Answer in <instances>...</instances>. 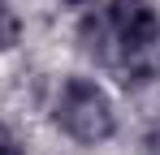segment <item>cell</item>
<instances>
[{
  "label": "cell",
  "mask_w": 160,
  "mask_h": 155,
  "mask_svg": "<svg viewBox=\"0 0 160 155\" xmlns=\"http://www.w3.org/2000/svg\"><path fill=\"white\" fill-rule=\"evenodd\" d=\"M52 121L65 138H74L78 147H100L117 134V112L112 99L100 82L91 78H65L52 103Z\"/></svg>",
  "instance_id": "cell-1"
},
{
  "label": "cell",
  "mask_w": 160,
  "mask_h": 155,
  "mask_svg": "<svg viewBox=\"0 0 160 155\" xmlns=\"http://www.w3.org/2000/svg\"><path fill=\"white\" fill-rule=\"evenodd\" d=\"M108 35L117 48L143 56L160 43V13L152 0H108Z\"/></svg>",
  "instance_id": "cell-2"
},
{
  "label": "cell",
  "mask_w": 160,
  "mask_h": 155,
  "mask_svg": "<svg viewBox=\"0 0 160 155\" xmlns=\"http://www.w3.org/2000/svg\"><path fill=\"white\" fill-rule=\"evenodd\" d=\"M18 39H22V17L9 0H0V52L18 48Z\"/></svg>",
  "instance_id": "cell-3"
},
{
  "label": "cell",
  "mask_w": 160,
  "mask_h": 155,
  "mask_svg": "<svg viewBox=\"0 0 160 155\" xmlns=\"http://www.w3.org/2000/svg\"><path fill=\"white\" fill-rule=\"evenodd\" d=\"M0 155H22L18 134H13V129H4V125H0Z\"/></svg>",
  "instance_id": "cell-4"
},
{
  "label": "cell",
  "mask_w": 160,
  "mask_h": 155,
  "mask_svg": "<svg viewBox=\"0 0 160 155\" xmlns=\"http://www.w3.org/2000/svg\"><path fill=\"white\" fill-rule=\"evenodd\" d=\"M143 147H147V155H160V125H152V129H147Z\"/></svg>",
  "instance_id": "cell-5"
}]
</instances>
